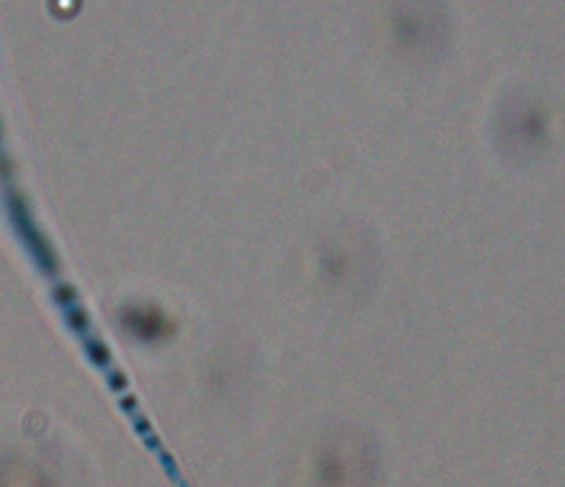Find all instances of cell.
Listing matches in <instances>:
<instances>
[{
	"label": "cell",
	"mask_w": 565,
	"mask_h": 487,
	"mask_svg": "<svg viewBox=\"0 0 565 487\" xmlns=\"http://www.w3.org/2000/svg\"><path fill=\"white\" fill-rule=\"evenodd\" d=\"M127 325H129V331L137 333V336H140L142 340L160 338V336H166V331H168L163 312H158L156 307L129 310L127 312Z\"/></svg>",
	"instance_id": "3957f363"
},
{
	"label": "cell",
	"mask_w": 565,
	"mask_h": 487,
	"mask_svg": "<svg viewBox=\"0 0 565 487\" xmlns=\"http://www.w3.org/2000/svg\"><path fill=\"white\" fill-rule=\"evenodd\" d=\"M320 273H323V284L343 292L364 286L370 279V250L366 246H356L354 240H331V246L323 248L320 253Z\"/></svg>",
	"instance_id": "7a4b0ae2"
},
{
	"label": "cell",
	"mask_w": 565,
	"mask_h": 487,
	"mask_svg": "<svg viewBox=\"0 0 565 487\" xmlns=\"http://www.w3.org/2000/svg\"><path fill=\"white\" fill-rule=\"evenodd\" d=\"M312 483L316 487H370L372 454L354 436L328 439L312 459Z\"/></svg>",
	"instance_id": "6da1fadb"
},
{
	"label": "cell",
	"mask_w": 565,
	"mask_h": 487,
	"mask_svg": "<svg viewBox=\"0 0 565 487\" xmlns=\"http://www.w3.org/2000/svg\"><path fill=\"white\" fill-rule=\"evenodd\" d=\"M0 487H44V479L34 469H26L24 464H11L0 467Z\"/></svg>",
	"instance_id": "277c9868"
}]
</instances>
